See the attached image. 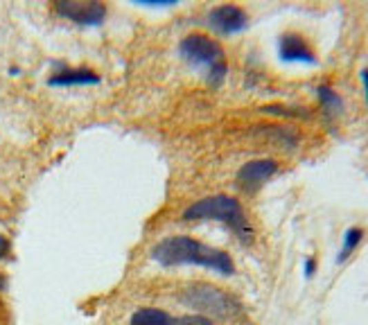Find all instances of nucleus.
I'll return each mask as SVG.
<instances>
[{"instance_id":"obj_1","label":"nucleus","mask_w":368,"mask_h":325,"mask_svg":"<svg viewBox=\"0 0 368 325\" xmlns=\"http://www.w3.org/2000/svg\"><path fill=\"white\" fill-rule=\"evenodd\" d=\"M152 260L163 269L174 266H201V269L215 271L219 275H233L235 262L222 249L203 244L190 235H170L152 247Z\"/></svg>"},{"instance_id":"obj_2","label":"nucleus","mask_w":368,"mask_h":325,"mask_svg":"<svg viewBox=\"0 0 368 325\" xmlns=\"http://www.w3.org/2000/svg\"><path fill=\"white\" fill-rule=\"evenodd\" d=\"M183 222H217L231 229L242 244L253 242V226L240 199L228 194H212V197L194 201L183 210Z\"/></svg>"},{"instance_id":"obj_3","label":"nucleus","mask_w":368,"mask_h":325,"mask_svg":"<svg viewBox=\"0 0 368 325\" xmlns=\"http://www.w3.org/2000/svg\"><path fill=\"white\" fill-rule=\"evenodd\" d=\"M178 303L190 307L194 314L208 316V319L235 321L244 314L240 298L233 296L231 291L208 282H194L183 287L178 291Z\"/></svg>"},{"instance_id":"obj_4","label":"nucleus","mask_w":368,"mask_h":325,"mask_svg":"<svg viewBox=\"0 0 368 325\" xmlns=\"http://www.w3.org/2000/svg\"><path fill=\"white\" fill-rule=\"evenodd\" d=\"M178 54H181V59L190 63L192 68L203 70L206 81L212 88H219L224 84L228 66L224 61L222 45H219L215 39H210L208 34H201V32H192V34L181 39V43H178Z\"/></svg>"},{"instance_id":"obj_5","label":"nucleus","mask_w":368,"mask_h":325,"mask_svg":"<svg viewBox=\"0 0 368 325\" xmlns=\"http://www.w3.org/2000/svg\"><path fill=\"white\" fill-rule=\"evenodd\" d=\"M52 10L61 19L84 28H97L106 19V5L97 3V0H88V3H81V0H57Z\"/></svg>"},{"instance_id":"obj_6","label":"nucleus","mask_w":368,"mask_h":325,"mask_svg":"<svg viewBox=\"0 0 368 325\" xmlns=\"http://www.w3.org/2000/svg\"><path fill=\"white\" fill-rule=\"evenodd\" d=\"M249 25V16L240 5H217L208 12V28L222 36L240 34Z\"/></svg>"},{"instance_id":"obj_7","label":"nucleus","mask_w":368,"mask_h":325,"mask_svg":"<svg viewBox=\"0 0 368 325\" xmlns=\"http://www.w3.org/2000/svg\"><path fill=\"white\" fill-rule=\"evenodd\" d=\"M278 172V162L274 158H258V160H249L244 162L237 172V185L247 192V194H256L267 181H272Z\"/></svg>"},{"instance_id":"obj_8","label":"nucleus","mask_w":368,"mask_h":325,"mask_svg":"<svg viewBox=\"0 0 368 325\" xmlns=\"http://www.w3.org/2000/svg\"><path fill=\"white\" fill-rule=\"evenodd\" d=\"M278 56L287 63H309V66L316 63L312 48L296 32H285L280 36V41H278Z\"/></svg>"},{"instance_id":"obj_9","label":"nucleus","mask_w":368,"mask_h":325,"mask_svg":"<svg viewBox=\"0 0 368 325\" xmlns=\"http://www.w3.org/2000/svg\"><path fill=\"white\" fill-rule=\"evenodd\" d=\"M100 75L91 68H59L48 77V86H97Z\"/></svg>"},{"instance_id":"obj_10","label":"nucleus","mask_w":368,"mask_h":325,"mask_svg":"<svg viewBox=\"0 0 368 325\" xmlns=\"http://www.w3.org/2000/svg\"><path fill=\"white\" fill-rule=\"evenodd\" d=\"M316 97H318V104H321L323 116L328 118V120H337L341 113H343V100H341V95L334 91L332 86L321 84V86L316 88Z\"/></svg>"},{"instance_id":"obj_11","label":"nucleus","mask_w":368,"mask_h":325,"mask_svg":"<svg viewBox=\"0 0 368 325\" xmlns=\"http://www.w3.org/2000/svg\"><path fill=\"white\" fill-rule=\"evenodd\" d=\"M129 325H174V316L161 307H138Z\"/></svg>"},{"instance_id":"obj_12","label":"nucleus","mask_w":368,"mask_h":325,"mask_svg":"<svg viewBox=\"0 0 368 325\" xmlns=\"http://www.w3.org/2000/svg\"><path fill=\"white\" fill-rule=\"evenodd\" d=\"M362 240H364V231L357 229V226H353V229H348L346 233H343V244H341V251L337 255V262L339 264L346 262V260L357 251L359 244H362Z\"/></svg>"},{"instance_id":"obj_13","label":"nucleus","mask_w":368,"mask_h":325,"mask_svg":"<svg viewBox=\"0 0 368 325\" xmlns=\"http://www.w3.org/2000/svg\"><path fill=\"white\" fill-rule=\"evenodd\" d=\"M174 325H217L208 316H201V314H183L174 319Z\"/></svg>"},{"instance_id":"obj_14","label":"nucleus","mask_w":368,"mask_h":325,"mask_svg":"<svg viewBox=\"0 0 368 325\" xmlns=\"http://www.w3.org/2000/svg\"><path fill=\"white\" fill-rule=\"evenodd\" d=\"M265 113H272V116H285V118H305V111H294L289 107H265Z\"/></svg>"},{"instance_id":"obj_15","label":"nucleus","mask_w":368,"mask_h":325,"mask_svg":"<svg viewBox=\"0 0 368 325\" xmlns=\"http://www.w3.org/2000/svg\"><path fill=\"white\" fill-rule=\"evenodd\" d=\"M10 253H12V244H10V240H7L5 235H0V262L10 258Z\"/></svg>"},{"instance_id":"obj_16","label":"nucleus","mask_w":368,"mask_h":325,"mask_svg":"<svg viewBox=\"0 0 368 325\" xmlns=\"http://www.w3.org/2000/svg\"><path fill=\"white\" fill-rule=\"evenodd\" d=\"M316 273V260L314 258H307L305 260V278H312Z\"/></svg>"},{"instance_id":"obj_17","label":"nucleus","mask_w":368,"mask_h":325,"mask_svg":"<svg viewBox=\"0 0 368 325\" xmlns=\"http://www.w3.org/2000/svg\"><path fill=\"white\" fill-rule=\"evenodd\" d=\"M362 81H364V93H366V102H368V68L362 70Z\"/></svg>"},{"instance_id":"obj_18","label":"nucleus","mask_w":368,"mask_h":325,"mask_svg":"<svg viewBox=\"0 0 368 325\" xmlns=\"http://www.w3.org/2000/svg\"><path fill=\"white\" fill-rule=\"evenodd\" d=\"M5 289H7V275L0 273V291H5Z\"/></svg>"}]
</instances>
